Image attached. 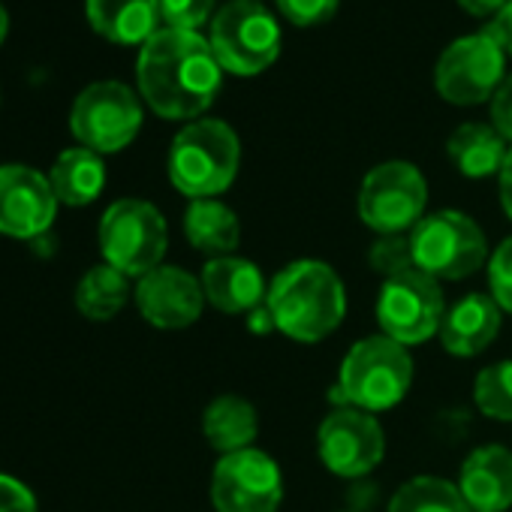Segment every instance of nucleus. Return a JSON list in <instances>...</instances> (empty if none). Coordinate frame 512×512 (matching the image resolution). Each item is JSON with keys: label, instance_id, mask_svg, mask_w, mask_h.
I'll return each instance as SVG.
<instances>
[{"label": "nucleus", "instance_id": "7", "mask_svg": "<svg viewBox=\"0 0 512 512\" xmlns=\"http://www.w3.org/2000/svg\"><path fill=\"white\" fill-rule=\"evenodd\" d=\"M166 244V217L145 199H118L100 220L103 260L127 278H145L163 266Z\"/></svg>", "mask_w": 512, "mask_h": 512}, {"label": "nucleus", "instance_id": "9", "mask_svg": "<svg viewBox=\"0 0 512 512\" xmlns=\"http://www.w3.org/2000/svg\"><path fill=\"white\" fill-rule=\"evenodd\" d=\"M506 79V52L482 28L452 40L434 64V88L452 106L491 103Z\"/></svg>", "mask_w": 512, "mask_h": 512}, {"label": "nucleus", "instance_id": "31", "mask_svg": "<svg viewBox=\"0 0 512 512\" xmlns=\"http://www.w3.org/2000/svg\"><path fill=\"white\" fill-rule=\"evenodd\" d=\"M0 512H37V497L25 482L0 473Z\"/></svg>", "mask_w": 512, "mask_h": 512}, {"label": "nucleus", "instance_id": "18", "mask_svg": "<svg viewBox=\"0 0 512 512\" xmlns=\"http://www.w3.org/2000/svg\"><path fill=\"white\" fill-rule=\"evenodd\" d=\"M470 512H503L512 506V452L488 443L467 455L458 476Z\"/></svg>", "mask_w": 512, "mask_h": 512}, {"label": "nucleus", "instance_id": "32", "mask_svg": "<svg viewBox=\"0 0 512 512\" xmlns=\"http://www.w3.org/2000/svg\"><path fill=\"white\" fill-rule=\"evenodd\" d=\"M491 127L512 145V73H506L497 94L491 97Z\"/></svg>", "mask_w": 512, "mask_h": 512}, {"label": "nucleus", "instance_id": "3", "mask_svg": "<svg viewBox=\"0 0 512 512\" xmlns=\"http://www.w3.org/2000/svg\"><path fill=\"white\" fill-rule=\"evenodd\" d=\"M241 166L238 133L220 118H199L178 130L169 148V181L193 199H217Z\"/></svg>", "mask_w": 512, "mask_h": 512}, {"label": "nucleus", "instance_id": "24", "mask_svg": "<svg viewBox=\"0 0 512 512\" xmlns=\"http://www.w3.org/2000/svg\"><path fill=\"white\" fill-rule=\"evenodd\" d=\"M127 299H130V278L112 269L109 263L88 269L76 287V308L82 317L94 323H106L118 317Z\"/></svg>", "mask_w": 512, "mask_h": 512}, {"label": "nucleus", "instance_id": "34", "mask_svg": "<svg viewBox=\"0 0 512 512\" xmlns=\"http://www.w3.org/2000/svg\"><path fill=\"white\" fill-rule=\"evenodd\" d=\"M455 4L467 13V16H473V19H482L485 25L509 4V0H455Z\"/></svg>", "mask_w": 512, "mask_h": 512}, {"label": "nucleus", "instance_id": "33", "mask_svg": "<svg viewBox=\"0 0 512 512\" xmlns=\"http://www.w3.org/2000/svg\"><path fill=\"white\" fill-rule=\"evenodd\" d=\"M485 31L500 43V49L512 58V0L485 25Z\"/></svg>", "mask_w": 512, "mask_h": 512}, {"label": "nucleus", "instance_id": "20", "mask_svg": "<svg viewBox=\"0 0 512 512\" xmlns=\"http://www.w3.org/2000/svg\"><path fill=\"white\" fill-rule=\"evenodd\" d=\"M446 154L464 178H491L500 175L503 160L509 154V142L491 124L467 121L452 130Z\"/></svg>", "mask_w": 512, "mask_h": 512}, {"label": "nucleus", "instance_id": "26", "mask_svg": "<svg viewBox=\"0 0 512 512\" xmlns=\"http://www.w3.org/2000/svg\"><path fill=\"white\" fill-rule=\"evenodd\" d=\"M473 401L485 419L512 422V359L494 362L476 374Z\"/></svg>", "mask_w": 512, "mask_h": 512}, {"label": "nucleus", "instance_id": "12", "mask_svg": "<svg viewBox=\"0 0 512 512\" xmlns=\"http://www.w3.org/2000/svg\"><path fill=\"white\" fill-rule=\"evenodd\" d=\"M284 500V473L263 449L220 455L211 473L214 512H278Z\"/></svg>", "mask_w": 512, "mask_h": 512}, {"label": "nucleus", "instance_id": "17", "mask_svg": "<svg viewBox=\"0 0 512 512\" xmlns=\"http://www.w3.org/2000/svg\"><path fill=\"white\" fill-rule=\"evenodd\" d=\"M500 323H503L500 305L485 293H470L458 299L452 308H446L437 335L449 356L473 359L494 344V338L500 335Z\"/></svg>", "mask_w": 512, "mask_h": 512}, {"label": "nucleus", "instance_id": "1", "mask_svg": "<svg viewBox=\"0 0 512 512\" xmlns=\"http://www.w3.org/2000/svg\"><path fill=\"white\" fill-rule=\"evenodd\" d=\"M136 85L154 115L166 121H199L223 88V67L199 31L160 28L139 49Z\"/></svg>", "mask_w": 512, "mask_h": 512}, {"label": "nucleus", "instance_id": "27", "mask_svg": "<svg viewBox=\"0 0 512 512\" xmlns=\"http://www.w3.org/2000/svg\"><path fill=\"white\" fill-rule=\"evenodd\" d=\"M368 263L377 275H383V281L416 269L413 250H410V235H380L368 250Z\"/></svg>", "mask_w": 512, "mask_h": 512}, {"label": "nucleus", "instance_id": "30", "mask_svg": "<svg viewBox=\"0 0 512 512\" xmlns=\"http://www.w3.org/2000/svg\"><path fill=\"white\" fill-rule=\"evenodd\" d=\"M275 4L290 25L317 28V25H326L338 13L341 0H275Z\"/></svg>", "mask_w": 512, "mask_h": 512}, {"label": "nucleus", "instance_id": "2", "mask_svg": "<svg viewBox=\"0 0 512 512\" xmlns=\"http://www.w3.org/2000/svg\"><path fill=\"white\" fill-rule=\"evenodd\" d=\"M266 305L281 335L299 344H320L344 323L347 290L329 263L296 260L272 278Z\"/></svg>", "mask_w": 512, "mask_h": 512}, {"label": "nucleus", "instance_id": "19", "mask_svg": "<svg viewBox=\"0 0 512 512\" xmlns=\"http://www.w3.org/2000/svg\"><path fill=\"white\" fill-rule=\"evenodd\" d=\"M91 28L115 46H145L160 28V0H85Z\"/></svg>", "mask_w": 512, "mask_h": 512}, {"label": "nucleus", "instance_id": "29", "mask_svg": "<svg viewBox=\"0 0 512 512\" xmlns=\"http://www.w3.org/2000/svg\"><path fill=\"white\" fill-rule=\"evenodd\" d=\"M488 290L503 314L512 317V235L503 238L488 260Z\"/></svg>", "mask_w": 512, "mask_h": 512}, {"label": "nucleus", "instance_id": "23", "mask_svg": "<svg viewBox=\"0 0 512 512\" xmlns=\"http://www.w3.org/2000/svg\"><path fill=\"white\" fill-rule=\"evenodd\" d=\"M49 181H52V190L58 196V202L64 205H73V208H82V205H91L103 187H106V163H103V154L97 151H88V148H70L64 151L52 172H49Z\"/></svg>", "mask_w": 512, "mask_h": 512}, {"label": "nucleus", "instance_id": "25", "mask_svg": "<svg viewBox=\"0 0 512 512\" xmlns=\"http://www.w3.org/2000/svg\"><path fill=\"white\" fill-rule=\"evenodd\" d=\"M389 512H470L461 488L443 476H413L389 500Z\"/></svg>", "mask_w": 512, "mask_h": 512}, {"label": "nucleus", "instance_id": "5", "mask_svg": "<svg viewBox=\"0 0 512 512\" xmlns=\"http://www.w3.org/2000/svg\"><path fill=\"white\" fill-rule=\"evenodd\" d=\"M410 250L413 266L434 281H464L491 260L479 223L455 208L425 214L410 232Z\"/></svg>", "mask_w": 512, "mask_h": 512}, {"label": "nucleus", "instance_id": "35", "mask_svg": "<svg viewBox=\"0 0 512 512\" xmlns=\"http://www.w3.org/2000/svg\"><path fill=\"white\" fill-rule=\"evenodd\" d=\"M497 193H500V208H503V214L512 220V148H509V154H506V160H503V169H500V175H497Z\"/></svg>", "mask_w": 512, "mask_h": 512}, {"label": "nucleus", "instance_id": "22", "mask_svg": "<svg viewBox=\"0 0 512 512\" xmlns=\"http://www.w3.org/2000/svg\"><path fill=\"white\" fill-rule=\"evenodd\" d=\"M184 235L193 250L217 256H232L241 241V223L235 211L220 199H193L184 211Z\"/></svg>", "mask_w": 512, "mask_h": 512}, {"label": "nucleus", "instance_id": "37", "mask_svg": "<svg viewBox=\"0 0 512 512\" xmlns=\"http://www.w3.org/2000/svg\"><path fill=\"white\" fill-rule=\"evenodd\" d=\"M7 34H10V16H7L4 4H0V43L7 40Z\"/></svg>", "mask_w": 512, "mask_h": 512}, {"label": "nucleus", "instance_id": "6", "mask_svg": "<svg viewBox=\"0 0 512 512\" xmlns=\"http://www.w3.org/2000/svg\"><path fill=\"white\" fill-rule=\"evenodd\" d=\"M208 43L223 73L260 76L281 58L284 31L266 4L229 0L211 19Z\"/></svg>", "mask_w": 512, "mask_h": 512}, {"label": "nucleus", "instance_id": "21", "mask_svg": "<svg viewBox=\"0 0 512 512\" xmlns=\"http://www.w3.org/2000/svg\"><path fill=\"white\" fill-rule=\"evenodd\" d=\"M202 434L211 449L220 455H232L250 449L260 434V416L256 407L241 395H220L202 413Z\"/></svg>", "mask_w": 512, "mask_h": 512}, {"label": "nucleus", "instance_id": "36", "mask_svg": "<svg viewBox=\"0 0 512 512\" xmlns=\"http://www.w3.org/2000/svg\"><path fill=\"white\" fill-rule=\"evenodd\" d=\"M247 326H250V332H256V335H269V332L275 329V320H272L269 305H260L256 311H250V314H247Z\"/></svg>", "mask_w": 512, "mask_h": 512}, {"label": "nucleus", "instance_id": "14", "mask_svg": "<svg viewBox=\"0 0 512 512\" xmlns=\"http://www.w3.org/2000/svg\"><path fill=\"white\" fill-rule=\"evenodd\" d=\"M58 214V196L40 169L7 163L0 166V232L13 238L43 235Z\"/></svg>", "mask_w": 512, "mask_h": 512}, {"label": "nucleus", "instance_id": "8", "mask_svg": "<svg viewBox=\"0 0 512 512\" xmlns=\"http://www.w3.org/2000/svg\"><path fill=\"white\" fill-rule=\"evenodd\" d=\"M428 181L419 166L407 160L377 163L359 187V220L377 235H404L425 217Z\"/></svg>", "mask_w": 512, "mask_h": 512}, {"label": "nucleus", "instance_id": "11", "mask_svg": "<svg viewBox=\"0 0 512 512\" xmlns=\"http://www.w3.org/2000/svg\"><path fill=\"white\" fill-rule=\"evenodd\" d=\"M443 317H446V299L440 281L428 278L425 272L410 269L404 275L383 281L377 299L380 335L404 347H419L440 332Z\"/></svg>", "mask_w": 512, "mask_h": 512}, {"label": "nucleus", "instance_id": "4", "mask_svg": "<svg viewBox=\"0 0 512 512\" xmlns=\"http://www.w3.org/2000/svg\"><path fill=\"white\" fill-rule=\"evenodd\" d=\"M410 386H413V359L407 347L386 335H371L347 350L335 389L344 407L383 413L401 404Z\"/></svg>", "mask_w": 512, "mask_h": 512}, {"label": "nucleus", "instance_id": "28", "mask_svg": "<svg viewBox=\"0 0 512 512\" xmlns=\"http://www.w3.org/2000/svg\"><path fill=\"white\" fill-rule=\"evenodd\" d=\"M217 0H160L163 28L175 31H199L202 25H211Z\"/></svg>", "mask_w": 512, "mask_h": 512}, {"label": "nucleus", "instance_id": "16", "mask_svg": "<svg viewBox=\"0 0 512 512\" xmlns=\"http://www.w3.org/2000/svg\"><path fill=\"white\" fill-rule=\"evenodd\" d=\"M205 302L223 314H250L269 299V284L263 269L244 256H217L202 269Z\"/></svg>", "mask_w": 512, "mask_h": 512}, {"label": "nucleus", "instance_id": "38", "mask_svg": "<svg viewBox=\"0 0 512 512\" xmlns=\"http://www.w3.org/2000/svg\"><path fill=\"white\" fill-rule=\"evenodd\" d=\"M250 4H263V0H250Z\"/></svg>", "mask_w": 512, "mask_h": 512}, {"label": "nucleus", "instance_id": "13", "mask_svg": "<svg viewBox=\"0 0 512 512\" xmlns=\"http://www.w3.org/2000/svg\"><path fill=\"white\" fill-rule=\"evenodd\" d=\"M323 464L344 479L368 476L386 455V434L374 413L359 407H335L317 428Z\"/></svg>", "mask_w": 512, "mask_h": 512}, {"label": "nucleus", "instance_id": "15", "mask_svg": "<svg viewBox=\"0 0 512 512\" xmlns=\"http://www.w3.org/2000/svg\"><path fill=\"white\" fill-rule=\"evenodd\" d=\"M139 314L157 329H187L202 317V281L178 266H157L136 284Z\"/></svg>", "mask_w": 512, "mask_h": 512}, {"label": "nucleus", "instance_id": "10", "mask_svg": "<svg viewBox=\"0 0 512 512\" xmlns=\"http://www.w3.org/2000/svg\"><path fill=\"white\" fill-rule=\"evenodd\" d=\"M70 130L82 148L97 154H115L139 136L142 100L124 82H94L76 97L70 112Z\"/></svg>", "mask_w": 512, "mask_h": 512}]
</instances>
